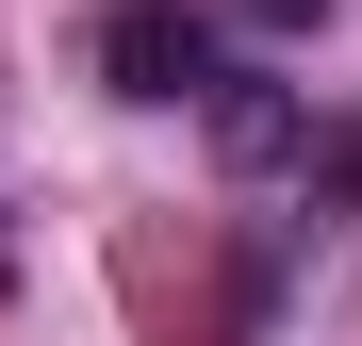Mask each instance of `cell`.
Instances as JSON below:
<instances>
[{"label":"cell","mask_w":362,"mask_h":346,"mask_svg":"<svg viewBox=\"0 0 362 346\" xmlns=\"http://www.w3.org/2000/svg\"><path fill=\"white\" fill-rule=\"evenodd\" d=\"M214 165H230V182H313V115H296V83H214Z\"/></svg>","instance_id":"cell-2"},{"label":"cell","mask_w":362,"mask_h":346,"mask_svg":"<svg viewBox=\"0 0 362 346\" xmlns=\"http://www.w3.org/2000/svg\"><path fill=\"white\" fill-rule=\"evenodd\" d=\"M99 83L115 99H214L230 67H214V17H198V0H115V17H99Z\"/></svg>","instance_id":"cell-1"},{"label":"cell","mask_w":362,"mask_h":346,"mask_svg":"<svg viewBox=\"0 0 362 346\" xmlns=\"http://www.w3.org/2000/svg\"><path fill=\"white\" fill-rule=\"evenodd\" d=\"M247 17H264V33H313V17H329V0H247Z\"/></svg>","instance_id":"cell-4"},{"label":"cell","mask_w":362,"mask_h":346,"mask_svg":"<svg viewBox=\"0 0 362 346\" xmlns=\"http://www.w3.org/2000/svg\"><path fill=\"white\" fill-rule=\"evenodd\" d=\"M313 214H362V115H346V132L313 149Z\"/></svg>","instance_id":"cell-3"}]
</instances>
